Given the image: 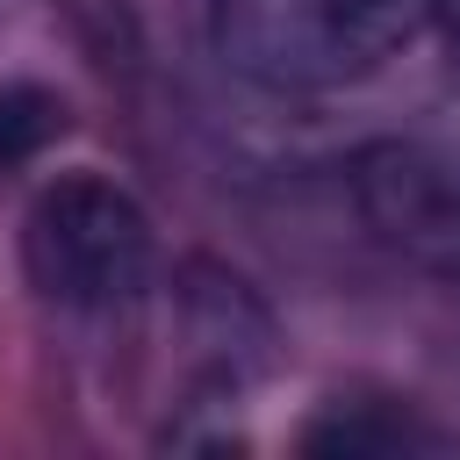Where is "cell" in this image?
I'll use <instances>...</instances> for the list:
<instances>
[{
    "mask_svg": "<svg viewBox=\"0 0 460 460\" xmlns=\"http://www.w3.org/2000/svg\"><path fill=\"white\" fill-rule=\"evenodd\" d=\"M22 266L65 316H122L158 266L151 216L108 172H58L22 216Z\"/></svg>",
    "mask_w": 460,
    "mask_h": 460,
    "instance_id": "2",
    "label": "cell"
},
{
    "mask_svg": "<svg viewBox=\"0 0 460 460\" xmlns=\"http://www.w3.org/2000/svg\"><path fill=\"white\" fill-rule=\"evenodd\" d=\"M72 129V101L43 79H0V180L36 165Z\"/></svg>",
    "mask_w": 460,
    "mask_h": 460,
    "instance_id": "5",
    "label": "cell"
},
{
    "mask_svg": "<svg viewBox=\"0 0 460 460\" xmlns=\"http://www.w3.org/2000/svg\"><path fill=\"white\" fill-rule=\"evenodd\" d=\"M367 230L424 273H460V108H431L352 158Z\"/></svg>",
    "mask_w": 460,
    "mask_h": 460,
    "instance_id": "3",
    "label": "cell"
},
{
    "mask_svg": "<svg viewBox=\"0 0 460 460\" xmlns=\"http://www.w3.org/2000/svg\"><path fill=\"white\" fill-rule=\"evenodd\" d=\"M438 29H446V50H453V65H460V0H438V14H431Z\"/></svg>",
    "mask_w": 460,
    "mask_h": 460,
    "instance_id": "6",
    "label": "cell"
},
{
    "mask_svg": "<svg viewBox=\"0 0 460 460\" xmlns=\"http://www.w3.org/2000/svg\"><path fill=\"white\" fill-rule=\"evenodd\" d=\"M460 438L446 424H431L410 402H331L309 431L302 453H338V460H410V453H453Z\"/></svg>",
    "mask_w": 460,
    "mask_h": 460,
    "instance_id": "4",
    "label": "cell"
},
{
    "mask_svg": "<svg viewBox=\"0 0 460 460\" xmlns=\"http://www.w3.org/2000/svg\"><path fill=\"white\" fill-rule=\"evenodd\" d=\"M438 0H216V50L266 93H338L402 58Z\"/></svg>",
    "mask_w": 460,
    "mask_h": 460,
    "instance_id": "1",
    "label": "cell"
}]
</instances>
